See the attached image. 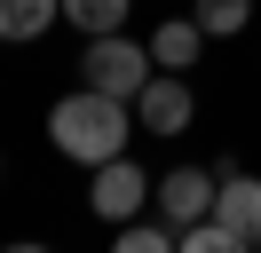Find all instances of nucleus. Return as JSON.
Instances as JSON below:
<instances>
[{
  "label": "nucleus",
  "mask_w": 261,
  "mask_h": 253,
  "mask_svg": "<svg viewBox=\"0 0 261 253\" xmlns=\"http://www.w3.org/2000/svg\"><path fill=\"white\" fill-rule=\"evenodd\" d=\"M198 24H206V40H238L245 24H253V0H198Z\"/></svg>",
  "instance_id": "nucleus-9"
},
{
  "label": "nucleus",
  "mask_w": 261,
  "mask_h": 253,
  "mask_svg": "<svg viewBox=\"0 0 261 253\" xmlns=\"http://www.w3.org/2000/svg\"><path fill=\"white\" fill-rule=\"evenodd\" d=\"M127 135H135V103H119V95H103V87H71L64 103L48 111V142L71 166H87V174L127 150Z\"/></svg>",
  "instance_id": "nucleus-1"
},
{
  "label": "nucleus",
  "mask_w": 261,
  "mask_h": 253,
  "mask_svg": "<svg viewBox=\"0 0 261 253\" xmlns=\"http://www.w3.org/2000/svg\"><path fill=\"white\" fill-rule=\"evenodd\" d=\"M80 71H87V87L135 103V95H143V79L159 71V63H150V47L127 40V32H95V40H87V56H80Z\"/></svg>",
  "instance_id": "nucleus-2"
},
{
  "label": "nucleus",
  "mask_w": 261,
  "mask_h": 253,
  "mask_svg": "<svg viewBox=\"0 0 261 253\" xmlns=\"http://www.w3.org/2000/svg\"><path fill=\"white\" fill-rule=\"evenodd\" d=\"M214 214H222L229 230L245 237V253L261 245V182H253L245 166H229V174H222V190H214Z\"/></svg>",
  "instance_id": "nucleus-6"
},
{
  "label": "nucleus",
  "mask_w": 261,
  "mask_h": 253,
  "mask_svg": "<svg viewBox=\"0 0 261 253\" xmlns=\"http://www.w3.org/2000/svg\"><path fill=\"white\" fill-rule=\"evenodd\" d=\"M127 8H135V0H64V24H80L87 40H95V32H119V24H127Z\"/></svg>",
  "instance_id": "nucleus-10"
},
{
  "label": "nucleus",
  "mask_w": 261,
  "mask_h": 253,
  "mask_svg": "<svg viewBox=\"0 0 261 253\" xmlns=\"http://www.w3.org/2000/svg\"><path fill=\"white\" fill-rule=\"evenodd\" d=\"M198 47H206V24H198V16H166V24H150V63H159V71H190Z\"/></svg>",
  "instance_id": "nucleus-7"
},
{
  "label": "nucleus",
  "mask_w": 261,
  "mask_h": 253,
  "mask_svg": "<svg viewBox=\"0 0 261 253\" xmlns=\"http://www.w3.org/2000/svg\"><path fill=\"white\" fill-rule=\"evenodd\" d=\"M64 24V0H0V40H40V32Z\"/></svg>",
  "instance_id": "nucleus-8"
},
{
  "label": "nucleus",
  "mask_w": 261,
  "mask_h": 253,
  "mask_svg": "<svg viewBox=\"0 0 261 253\" xmlns=\"http://www.w3.org/2000/svg\"><path fill=\"white\" fill-rule=\"evenodd\" d=\"M166 245H182L174 237V221H119V253H166Z\"/></svg>",
  "instance_id": "nucleus-11"
},
{
  "label": "nucleus",
  "mask_w": 261,
  "mask_h": 253,
  "mask_svg": "<svg viewBox=\"0 0 261 253\" xmlns=\"http://www.w3.org/2000/svg\"><path fill=\"white\" fill-rule=\"evenodd\" d=\"M214 166H174V174H159V190H150V206H159L166 221H174V237L190 230L198 214H214Z\"/></svg>",
  "instance_id": "nucleus-5"
},
{
  "label": "nucleus",
  "mask_w": 261,
  "mask_h": 253,
  "mask_svg": "<svg viewBox=\"0 0 261 253\" xmlns=\"http://www.w3.org/2000/svg\"><path fill=\"white\" fill-rule=\"evenodd\" d=\"M143 206H150V174L135 166L127 150H119V158H103V166H95V182H87V214L119 230V221H135Z\"/></svg>",
  "instance_id": "nucleus-3"
},
{
  "label": "nucleus",
  "mask_w": 261,
  "mask_h": 253,
  "mask_svg": "<svg viewBox=\"0 0 261 253\" xmlns=\"http://www.w3.org/2000/svg\"><path fill=\"white\" fill-rule=\"evenodd\" d=\"M190 111H198V95H190L182 71H150L143 95H135V127H143V135H182Z\"/></svg>",
  "instance_id": "nucleus-4"
}]
</instances>
